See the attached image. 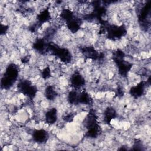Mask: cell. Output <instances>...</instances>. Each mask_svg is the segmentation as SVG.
Wrapping results in <instances>:
<instances>
[{
	"label": "cell",
	"instance_id": "cell-2",
	"mask_svg": "<svg viewBox=\"0 0 151 151\" xmlns=\"http://www.w3.org/2000/svg\"><path fill=\"white\" fill-rule=\"evenodd\" d=\"M45 119L47 124H52L57 119V110L55 108H51L45 113Z\"/></svg>",
	"mask_w": 151,
	"mask_h": 151
},
{
	"label": "cell",
	"instance_id": "cell-1",
	"mask_svg": "<svg viewBox=\"0 0 151 151\" xmlns=\"http://www.w3.org/2000/svg\"><path fill=\"white\" fill-rule=\"evenodd\" d=\"M48 133L43 129L37 130L33 133V139L38 143H45L48 140Z\"/></svg>",
	"mask_w": 151,
	"mask_h": 151
}]
</instances>
